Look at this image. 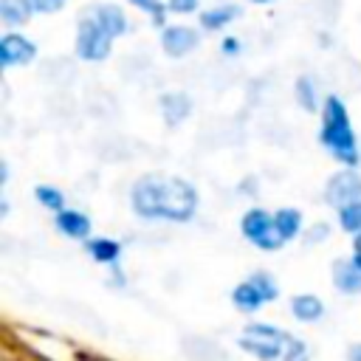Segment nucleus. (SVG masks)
<instances>
[{
  "instance_id": "23",
  "label": "nucleus",
  "mask_w": 361,
  "mask_h": 361,
  "mask_svg": "<svg viewBox=\"0 0 361 361\" xmlns=\"http://www.w3.org/2000/svg\"><path fill=\"white\" fill-rule=\"evenodd\" d=\"M285 361H307V347H305V341L293 338V344H290V350H288Z\"/></svg>"
},
{
  "instance_id": "8",
  "label": "nucleus",
  "mask_w": 361,
  "mask_h": 361,
  "mask_svg": "<svg viewBox=\"0 0 361 361\" xmlns=\"http://www.w3.org/2000/svg\"><path fill=\"white\" fill-rule=\"evenodd\" d=\"M34 54H37L34 42L25 39L23 34H6V37L0 39V62H3V68L25 65V62L34 59Z\"/></svg>"
},
{
  "instance_id": "27",
  "label": "nucleus",
  "mask_w": 361,
  "mask_h": 361,
  "mask_svg": "<svg viewBox=\"0 0 361 361\" xmlns=\"http://www.w3.org/2000/svg\"><path fill=\"white\" fill-rule=\"evenodd\" d=\"M347 358H350V361H361V344H353L350 353H347Z\"/></svg>"
},
{
  "instance_id": "28",
  "label": "nucleus",
  "mask_w": 361,
  "mask_h": 361,
  "mask_svg": "<svg viewBox=\"0 0 361 361\" xmlns=\"http://www.w3.org/2000/svg\"><path fill=\"white\" fill-rule=\"evenodd\" d=\"M223 51H226V54H237V39H226V42H223Z\"/></svg>"
},
{
  "instance_id": "22",
  "label": "nucleus",
  "mask_w": 361,
  "mask_h": 361,
  "mask_svg": "<svg viewBox=\"0 0 361 361\" xmlns=\"http://www.w3.org/2000/svg\"><path fill=\"white\" fill-rule=\"evenodd\" d=\"M130 3L138 6V8H144V11H149V17H152L155 25H164V6L158 0H130Z\"/></svg>"
},
{
  "instance_id": "5",
  "label": "nucleus",
  "mask_w": 361,
  "mask_h": 361,
  "mask_svg": "<svg viewBox=\"0 0 361 361\" xmlns=\"http://www.w3.org/2000/svg\"><path fill=\"white\" fill-rule=\"evenodd\" d=\"M240 231H243L245 240H251L262 251H279L282 243H285L279 228H276L274 214L265 212V209H248L240 220Z\"/></svg>"
},
{
  "instance_id": "4",
  "label": "nucleus",
  "mask_w": 361,
  "mask_h": 361,
  "mask_svg": "<svg viewBox=\"0 0 361 361\" xmlns=\"http://www.w3.org/2000/svg\"><path fill=\"white\" fill-rule=\"evenodd\" d=\"M276 296H279V288H276L274 276L265 274V271H257V274H251L248 279H243V282L234 288L231 302H234L237 310H243V313H254V310H259L262 305L274 302Z\"/></svg>"
},
{
  "instance_id": "2",
  "label": "nucleus",
  "mask_w": 361,
  "mask_h": 361,
  "mask_svg": "<svg viewBox=\"0 0 361 361\" xmlns=\"http://www.w3.org/2000/svg\"><path fill=\"white\" fill-rule=\"evenodd\" d=\"M322 147L341 164L355 166L358 164V141L347 116V107L338 96H327L322 107V130H319Z\"/></svg>"
},
{
  "instance_id": "6",
  "label": "nucleus",
  "mask_w": 361,
  "mask_h": 361,
  "mask_svg": "<svg viewBox=\"0 0 361 361\" xmlns=\"http://www.w3.org/2000/svg\"><path fill=\"white\" fill-rule=\"evenodd\" d=\"M113 37L102 28L96 17H82L79 20V34H76V54L87 62H99L110 54Z\"/></svg>"
},
{
  "instance_id": "16",
  "label": "nucleus",
  "mask_w": 361,
  "mask_h": 361,
  "mask_svg": "<svg viewBox=\"0 0 361 361\" xmlns=\"http://www.w3.org/2000/svg\"><path fill=\"white\" fill-rule=\"evenodd\" d=\"M85 248L96 262H104V265H113L121 254V245L116 240H107V237H93V240H87Z\"/></svg>"
},
{
  "instance_id": "24",
  "label": "nucleus",
  "mask_w": 361,
  "mask_h": 361,
  "mask_svg": "<svg viewBox=\"0 0 361 361\" xmlns=\"http://www.w3.org/2000/svg\"><path fill=\"white\" fill-rule=\"evenodd\" d=\"M169 11H178V14H189L197 8V0H166Z\"/></svg>"
},
{
  "instance_id": "13",
  "label": "nucleus",
  "mask_w": 361,
  "mask_h": 361,
  "mask_svg": "<svg viewBox=\"0 0 361 361\" xmlns=\"http://www.w3.org/2000/svg\"><path fill=\"white\" fill-rule=\"evenodd\" d=\"M290 310H293V316H296L299 322H316V319H322L324 305H322V299H316L313 293H299V296L290 299Z\"/></svg>"
},
{
  "instance_id": "12",
  "label": "nucleus",
  "mask_w": 361,
  "mask_h": 361,
  "mask_svg": "<svg viewBox=\"0 0 361 361\" xmlns=\"http://www.w3.org/2000/svg\"><path fill=\"white\" fill-rule=\"evenodd\" d=\"M99 23H102V28L110 34V37H118V34H124V28H127V17H124V11L118 8V6H113V3H102V6H96V14H93Z\"/></svg>"
},
{
  "instance_id": "29",
  "label": "nucleus",
  "mask_w": 361,
  "mask_h": 361,
  "mask_svg": "<svg viewBox=\"0 0 361 361\" xmlns=\"http://www.w3.org/2000/svg\"><path fill=\"white\" fill-rule=\"evenodd\" d=\"M251 3H271V0H251Z\"/></svg>"
},
{
  "instance_id": "3",
  "label": "nucleus",
  "mask_w": 361,
  "mask_h": 361,
  "mask_svg": "<svg viewBox=\"0 0 361 361\" xmlns=\"http://www.w3.org/2000/svg\"><path fill=\"white\" fill-rule=\"evenodd\" d=\"M237 344L259 361H285V355L293 344V336H288L285 330L271 327V324H248L243 330V336L237 338Z\"/></svg>"
},
{
  "instance_id": "21",
  "label": "nucleus",
  "mask_w": 361,
  "mask_h": 361,
  "mask_svg": "<svg viewBox=\"0 0 361 361\" xmlns=\"http://www.w3.org/2000/svg\"><path fill=\"white\" fill-rule=\"evenodd\" d=\"M296 99L302 102L305 110H316V90H313V82L307 76H302L296 82Z\"/></svg>"
},
{
  "instance_id": "14",
  "label": "nucleus",
  "mask_w": 361,
  "mask_h": 361,
  "mask_svg": "<svg viewBox=\"0 0 361 361\" xmlns=\"http://www.w3.org/2000/svg\"><path fill=\"white\" fill-rule=\"evenodd\" d=\"M34 11V0H0V17L6 25H25Z\"/></svg>"
},
{
  "instance_id": "15",
  "label": "nucleus",
  "mask_w": 361,
  "mask_h": 361,
  "mask_svg": "<svg viewBox=\"0 0 361 361\" xmlns=\"http://www.w3.org/2000/svg\"><path fill=\"white\" fill-rule=\"evenodd\" d=\"M189 96H183V93H166L164 99H161V110H164V118H166V124H178V121H183L186 116H189Z\"/></svg>"
},
{
  "instance_id": "10",
  "label": "nucleus",
  "mask_w": 361,
  "mask_h": 361,
  "mask_svg": "<svg viewBox=\"0 0 361 361\" xmlns=\"http://www.w3.org/2000/svg\"><path fill=\"white\" fill-rule=\"evenodd\" d=\"M333 285L341 293H361V271L353 259H338L333 265Z\"/></svg>"
},
{
  "instance_id": "11",
  "label": "nucleus",
  "mask_w": 361,
  "mask_h": 361,
  "mask_svg": "<svg viewBox=\"0 0 361 361\" xmlns=\"http://www.w3.org/2000/svg\"><path fill=\"white\" fill-rule=\"evenodd\" d=\"M56 228H59L62 234L79 240V237H87L90 220H87L82 212H76V209H62V212H56Z\"/></svg>"
},
{
  "instance_id": "17",
  "label": "nucleus",
  "mask_w": 361,
  "mask_h": 361,
  "mask_svg": "<svg viewBox=\"0 0 361 361\" xmlns=\"http://www.w3.org/2000/svg\"><path fill=\"white\" fill-rule=\"evenodd\" d=\"M274 220H276V228H279L285 243L302 231V212L299 209H279V212H274Z\"/></svg>"
},
{
  "instance_id": "25",
  "label": "nucleus",
  "mask_w": 361,
  "mask_h": 361,
  "mask_svg": "<svg viewBox=\"0 0 361 361\" xmlns=\"http://www.w3.org/2000/svg\"><path fill=\"white\" fill-rule=\"evenodd\" d=\"M59 6H62V0H34V8H37V11H45V14L56 11Z\"/></svg>"
},
{
  "instance_id": "7",
  "label": "nucleus",
  "mask_w": 361,
  "mask_h": 361,
  "mask_svg": "<svg viewBox=\"0 0 361 361\" xmlns=\"http://www.w3.org/2000/svg\"><path fill=\"white\" fill-rule=\"evenodd\" d=\"M358 197H361V175H355V172L347 169V172H338V175H333L327 180L324 200L333 209H341V206H347V203H353Z\"/></svg>"
},
{
  "instance_id": "18",
  "label": "nucleus",
  "mask_w": 361,
  "mask_h": 361,
  "mask_svg": "<svg viewBox=\"0 0 361 361\" xmlns=\"http://www.w3.org/2000/svg\"><path fill=\"white\" fill-rule=\"evenodd\" d=\"M338 223L350 234H361V197L338 209Z\"/></svg>"
},
{
  "instance_id": "9",
  "label": "nucleus",
  "mask_w": 361,
  "mask_h": 361,
  "mask_svg": "<svg viewBox=\"0 0 361 361\" xmlns=\"http://www.w3.org/2000/svg\"><path fill=\"white\" fill-rule=\"evenodd\" d=\"M161 45L169 56H186L195 45H197V34L186 25H169L164 28V37H161Z\"/></svg>"
},
{
  "instance_id": "26",
  "label": "nucleus",
  "mask_w": 361,
  "mask_h": 361,
  "mask_svg": "<svg viewBox=\"0 0 361 361\" xmlns=\"http://www.w3.org/2000/svg\"><path fill=\"white\" fill-rule=\"evenodd\" d=\"M355 251H353V262H355V268L361 271V234H355V245H353Z\"/></svg>"
},
{
  "instance_id": "1",
  "label": "nucleus",
  "mask_w": 361,
  "mask_h": 361,
  "mask_svg": "<svg viewBox=\"0 0 361 361\" xmlns=\"http://www.w3.org/2000/svg\"><path fill=\"white\" fill-rule=\"evenodd\" d=\"M133 212L147 220H189L197 209V192L183 178L147 175L130 189Z\"/></svg>"
},
{
  "instance_id": "19",
  "label": "nucleus",
  "mask_w": 361,
  "mask_h": 361,
  "mask_svg": "<svg viewBox=\"0 0 361 361\" xmlns=\"http://www.w3.org/2000/svg\"><path fill=\"white\" fill-rule=\"evenodd\" d=\"M237 14H240L237 6H220V8L203 11V14H200V23H203V28H223V25L231 23Z\"/></svg>"
},
{
  "instance_id": "20",
  "label": "nucleus",
  "mask_w": 361,
  "mask_h": 361,
  "mask_svg": "<svg viewBox=\"0 0 361 361\" xmlns=\"http://www.w3.org/2000/svg\"><path fill=\"white\" fill-rule=\"evenodd\" d=\"M34 195H37V200H39L42 206H48V209H54V212H62V209H65V197H62V192L54 189V186H37Z\"/></svg>"
}]
</instances>
